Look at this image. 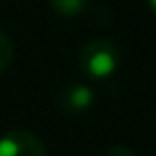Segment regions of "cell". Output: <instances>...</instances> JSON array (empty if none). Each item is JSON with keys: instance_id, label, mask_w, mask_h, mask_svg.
<instances>
[{"instance_id": "obj_6", "label": "cell", "mask_w": 156, "mask_h": 156, "mask_svg": "<svg viewBox=\"0 0 156 156\" xmlns=\"http://www.w3.org/2000/svg\"><path fill=\"white\" fill-rule=\"evenodd\" d=\"M103 156H136V154H134L129 146L115 144V146H111V148H107L105 152H103Z\"/></svg>"}, {"instance_id": "obj_1", "label": "cell", "mask_w": 156, "mask_h": 156, "mask_svg": "<svg viewBox=\"0 0 156 156\" xmlns=\"http://www.w3.org/2000/svg\"><path fill=\"white\" fill-rule=\"evenodd\" d=\"M119 61H121V51H119L117 44L107 38H97L87 42L77 55L79 71L93 81L109 79L117 71Z\"/></svg>"}, {"instance_id": "obj_8", "label": "cell", "mask_w": 156, "mask_h": 156, "mask_svg": "<svg viewBox=\"0 0 156 156\" xmlns=\"http://www.w3.org/2000/svg\"><path fill=\"white\" fill-rule=\"evenodd\" d=\"M154 129H156V115H154Z\"/></svg>"}, {"instance_id": "obj_7", "label": "cell", "mask_w": 156, "mask_h": 156, "mask_svg": "<svg viewBox=\"0 0 156 156\" xmlns=\"http://www.w3.org/2000/svg\"><path fill=\"white\" fill-rule=\"evenodd\" d=\"M148 2H150V6H152V10L156 12V0H148Z\"/></svg>"}, {"instance_id": "obj_5", "label": "cell", "mask_w": 156, "mask_h": 156, "mask_svg": "<svg viewBox=\"0 0 156 156\" xmlns=\"http://www.w3.org/2000/svg\"><path fill=\"white\" fill-rule=\"evenodd\" d=\"M14 61V42L6 32L0 30V75L6 71Z\"/></svg>"}, {"instance_id": "obj_2", "label": "cell", "mask_w": 156, "mask_h": 156, "mask_svg": "<svg viewBox=\"0 0 156 156\" xmlns=\"http://www.w3.org/2000/svg\"><path fill=\"white\" fill-rule=\"evenodd\" d=\"M0 156H48V148L34 133L14 129L0 136Z\"/></svg>"}, {"instance_id": "obj_4", "label": "cell", "mask_w": 156, "mask_h": 156, "mask_svg": "<svg viewBox=\"0 0 156 156\" xmlns=\"http://www.w3.org/2000/svg\"><path fill=\"white\" fill-rule=\"evenodd\" d=\"M89 0H48L50 8L61 18H75L87 8Z\"/></svg>"}, {"instance_id": "obj_3", "label": "cell", "mask_w": 156, "mask_h": 156, "mask_svg": "<svg viewBox=\"0 0 156 156\" xmlns=\"http://www.w3.org/2000/svg\"><path fill=\"white\" fill-rule=\"evenodd\" d=\"M55 105L63 115H83L95 105V91L85 83L65 85L57 93Z\"/></svg>"}]
</instances>
